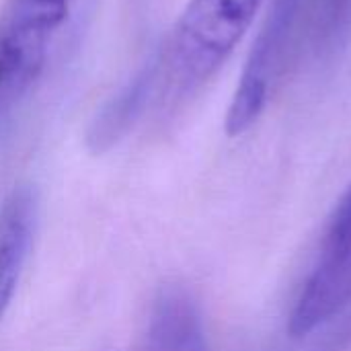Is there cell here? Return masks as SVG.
<instances>
[{
  "label": "cell",
  "mask_w": 351,
  "mask_h": 351,
  "mask_svg": "<svg viewBox=\"0 0 351 351\" xmlns=\"http://www.w3.org/2000/svg\"><path fill=\"white\" fill-rule=\"evenodd\" d=\"M265 0H189L152 66L154 93L183 101L208 84L239 47Z\"/></svg>",
  "instance_id": "cell-1"
},
{
  "label": "cell",
  "mask_w": 351,
  "mask_h": 351,
  "mask_svg": "<svg viewBox=\"0 0 351 351\" xmlns=\"http://www.w3.org/2000/svg\"><path fill=\"white\" fill-rule=\"evenodd\" d=\"M72 0H6L0 10V117L41 76Z\"/></svg>",
  "instance_id": "cell-2"
},
{
  "label": "cell",
  "mask_w": 351,
  "mask_h": 351,
  "mask_svg": "<svg viewBox=\"0 0 351 351\" xmlns=\"http://www.w3.org/2000/svg\"><path fill=\"white\" fill-rule=\"evenodd\" d=\"M351 302V183L329 218L319 255L292 306L288 331L306 337L331 323Z\"/></svg>",
  "instance_id": "cell-3"
},
{
  "label": "cell",
  "mask_w": 351,
  "mask_h": 351,
  "mask_svg": "<svg viewBox=\"0 0 351 351\" xmlns=\"http://www.w3.org/2000/svg\"><path fill=\"white\" fill-rule=\"evenodd\" d=\"M140 351H208L204 315L181 286H167L150 306Z\"/></svg>",
  "instance_id": "cell-4"
},
{
  "label": "cell",
  "mask_w": 351,
  "mask_h": 351,
  "mask_svg": "<svg viewBox=\"0 0 351 351\" xmlns=\"http://www.w3.org/2000/svg\"><path fill=\"white\" fill-rule=\"evenodd\" d=\"M37 224V202L31 189H14L0 206V321L6 315L25 274Z\"/></svg>",
  "instance_id": "cell-5"
}]
</instances>
